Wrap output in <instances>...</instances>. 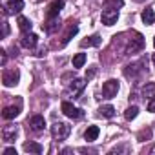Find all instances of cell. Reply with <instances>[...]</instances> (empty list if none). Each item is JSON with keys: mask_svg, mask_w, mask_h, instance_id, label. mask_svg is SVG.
Here are the masks:
<instances>
[{"mask_svg": "<svg viewBox=\"0 0 155 155\" xmlns=\"http://www.w3.org/2000/svg\"><path fill=\"white\" fill-rule=\"evenodd\" d=\"M137 115H139V108H137V106H130V108L124 111V117H126V120H133Z\"/></svg>", "mask_w": 155, "mask_h": 155, "instance_id": "24", "label": "cell"}, {"mask_svg": "<svg viewBox=\"0 0 155 155\" xmlns=\"http://www.w3.org/2000/svg\"><path fill=\"white\" fill-rule=\"evenodd\" d=\"M37 42H38V37L35 35V33H24L22 35V38H20V44L24 46V48H28V49H33L35 46H37Z\"/></svg>", "mask_w": 155, "mask_h": 155, "instance_id": "10", "label": "cell"}, {"mask_svg": "<svg viewBox=\"0 0 155 155\" xmlns=\"http://www.w3.org/2000/svg\"><path fill=\"white\" fill-rule=\"evenodd\" d=\"M101 44V37L99 35H93V37H88L86 40L81 42V48H93V46H99Z\"/></svg>", "mask_w": 155, "mask_h": 155, "instance_id": "19", "label": "cell"}, {"mask_svg": "<svg viewBox=\"0 0 155 155\" xmlns=\"http://www.w3.org/2000/svg\"><path fill=\"white\" fill-rule=\"evenodd\" d=\"M140 18H142V22H144L146 26H151V24L155 22V13H153V9H151V8H146V9L142 11Z\"/></svg>", "mask_w": 155, "mask_h": 155, "instance_id": "15", "label": "cell"}, {"mask_svg": "<svg viewBox=\"0 0 155 155\" xmlns=\"http://www.w3.org/2000/svg\"><path fill=\"white\" fill-rule=\"evenodd\" d=\"M84 81H81V79H75L73 81V84H71V91H73V95H79L82 90H84Z\"/></svg>", "mask_w": 155, "mask_h": 155, "instance_id": "22", "label": "cell"}, {"mask_svg": "<svg viewBox=\"0 0 155 155\" xmlns=\"http://www.w3.org/2000/svg\"><path fill=\"white\" fill-rule=\"evenodd\" d=\"M151 60H153V66H155V53H153V58H151Z\"/></svg>", "mask_w": 155, "mask_h": 155, "instance_id": "32", "label": "cell"}, {"mask_svg": "<svg viewBox=\"0 0 155 155\" xmlns=\"http://www.w3.org/2000/svg\"><path fill=\"white\" fill-rule=\"evenodd\" d=\"M142 48H144V38H142V35H140V33H133V38L130 40L126 53H137V51H140Z\"/></svg>", "mask_w": 155, "mask_h": 155, "instance_id": "5", "label": "cell"}, {"mask_svg": "<svg viewBox=\"0 0 155 155\" xmlns=\"http://www.w3.org/2000/svg\"><path fill=\"white\" fill-rule=\"evenodd\" d=\"M62 8H64V0H55V2H51V4L48 6L46 17H48V18H55V17H58V13L62 11Z\"/></svg>", "mask_w": 155, "mask_h": 155, "instance_id": "9", "label": "cell"}, {"mask_svg": "<svg viewBox=\"0 0 155 155\" xmlns=\"http://www.w3.org/2000/svg\"><path fill=\"white\" fill-rule=\"evenodd\" d=\"M60 28V20H58V17H55V18H48V24L44 26V29L48 31V33H53V31H57Z\"/></svg>", "mask_w": 155, "mask_h": 155, "instance_id": "18", "label": "cell"}, {"mask_svg": "<svg viewBox=\"0 0 155 155\" xmlns=\"http://www.w3.org/2000/svg\"><path fill=\"white\" fill-rule=\"evenodd\" d=\"M6 60H8V57H6V51H2V64H6Z\"/></svg>", "mask_w": 155, "mask_h": 155, "instance_id": "31", "label": "cell"}, {"mask_svg": "<svg viewBox=\"0 0 155 155\" xmlns=\"http://www.w3.org/2000/svg\"><path fill=\"white\" fill-rule=\"evenodd\" d=\"M60 110H62V113H64L66 117H69V119H81V117H82V110L75 108L71 102H62Z\"/></svg>", "mask_w": 155, "mask_h": 155, "instance_id": "4", "label": "cell"}, {"mask_svg": "<svg viewBox=\"0 0 155 155\" xmlns=\"http://www.w3.org/2000/svg\"><path fill=\"white\" fill-rule=\"evenodd\" d=\"M150 135H151V131H150V130H148V131H142V133H140V135H139V139H140V140H142V139H144V137H146V139H150Z\"/></svg>", "mask_w": 155, "mask_h": 155, "instance_id": "29", "label": "cell"}, {"mask_svg": "<svg viewBox=\"0 0 155 155\" xmlns=\"http://www.w3.org/2000/svg\"><path fill=\"white\" fill-rule=\"evenodd\" d=\"M91 77H95V68H91V69L86 73V79H91Z\"/></svg>", "mask_w": 155, "mask_h": 155, "instance_id": "30", "label": "cell"}, {"mask_svg": "<svg viewBox=\"0 0 155 155\" xmlns=\"http://www.w3.org/2000/svg\"><path fill=\"white\" fill-rule=\"evenodd\" d=\"M151 151H153V153H155V148H153V150H151Z\"/></svg>", "mask_w": 155, "mask_h": 155, "instance_id": "35", "label": "cell"}, {"mask_svg": "<svg viewBox=\"0 0 155 155\" xmlns=\"http://www.w3.org/2000/svg\"><path fill=\"white\" fill-rule=\"evenodd\" d=\"M133 2H139V4H140V2H144V0H133Z\"/></svg>", "mask_w": 155, "mask_h": 155, "instance_id": "33", "label": "cell"}, {"mask_svg": "<svg viewBox=\"0 0 155 155\" xmlns=\"http://www.w3.org/2000/svg\"><path fill=\"white\" fill-rule=\"evenodd\" d=\"M124 6V0H104V9H117Z\"/></svg>", "mask_w": 155, "mask_h": 155, "instance_id": "21", "label": "cell"}, {"mask_svg": "<svg viewBox=\"0 0 155 155\" xmlns=\"http://www.w3.org/2000/svg\"><path fill=\"white\" fill-rule=\"evenodd\" d=\"M29 126H31V130L40 131V130H44L46 120H44V117H42V115H33V117L29 119Z\"/></svg>", "mask_w": 155, "mask_h": 155, "instance_id": "12", "label": "cell"}, {"mask_svg": "<svg viewBox=\"0 0 155 155\" xmlns=\"http://www.w3.org/2000/svg\"><path fill=\"white\" fill-rule=\"evenodd\" d=\"M86 64V53H77L73 57V68H82Z\"/></svg>", "mask_w": 155, "mask_h": 155, "instance_id": "23", "label": "cell"}, {"mask_svg": "<svg viewBox=\"0 0 155 155\" xmlns=\"http://www.w3.org/2000/svg\"><path fill=\"white\" fill-rule=\"evenodd\" d=\"M153 91H155V84H148V86L144 88V95L150 97V99H151V93H153Z\"/></svg>", "mask_w": 155, "mask_h": 155, "instance_id": "25", "label": "cell"}, {"mask_svg": "<svg viewBox=\"0 0 155 155\" xmlns=\"http://www.w3.org/2000/svg\"><path fill=\"white\" fill-rule=\"evenodd\" d=\"M8 13L15 15V13H20L24 9V0H8Z\"/></svg>", "mask_w": 155, "mask_h": 155, "instance_id": "11", "label": "cell"}, {"mask_svg": "<svg viewBox=\"0 0 155 155\" xmlns=\"http://www.w3.org/2000/svg\"><path fill=\"white\" fill-rule=\"evenodd\" d=\"M24 151H28V153H37V155H40L42 151H44V148L38 144V142H26L24 144Z\"/></svg>", "mask_w": 155, "mask_h": 155, "instance_id": "16", "label": "cell"}, {"mask_svg": "<svg viewBox=\"0 0 155 155\" xmlns=\"http://www.w3.org/2000/svg\"><path fill=\"white\" fill-rule=\"evenodd\" d=\"M20 108H22V102H20V99L17 101V104H13V106H6L4 108V111H2V117L6 119V120H9V119H15L18 113H20Z\"/></svg>", "mask_w": 155, "mask_h": 155, "instance_id": "8", "label": "cell"}, {"mask_svg": "<svg viewBox=\"0 0 155 155\" xmlns=\"http://www.w3.org/2000/svg\"><path fill=\"white\" fill-rule=\"evenodd\" d=\"M69 131H71V126L66 124V122H55V124L51 126V135H53L55 140H64V139H68Z\"/></svg>", "mask_w": 155, "mask_h": 155, "instance_id": "1", "label": "cell"}, {"mask_svg": "<svg viewBox=\"0 0 155 155\" xmlns=\"http://www.w3.org/2000/svg\"><path fill=\"white\" fill-rule=\"evenodd\" d=\"M17 135H18V128H17L15 124L4 126V130H2V140H4V142H15Z\"/></svg>", "mask_w": 155, "mask_h": 155, "instance_id": "7", "label": "cell"}, {"mask_svg": "<svg viewBox=\"0 0 155 155\" xmlns=\"http://www.w3.org/2000/svg\"><path fill=\"white\" fill-rule=\"evenodd\" d=\"M153 46H155V37H153Z\"/></svg>", "mask_w": 155, "mask_h": 155, "instance_id": "34", "label": "cell"}, {"mask_svg": "<svg viewBox=\"0 0 155 155\" xmlns=\"http://www.w3.org/2000/svg\"><path fill=\"white\" fill-rule=\"evenodd\" d=\"M77 31H79V26H77L75 22H71V24H69V28H68V33L64 35V40H62V44H68V42H69V40H71V38L77 35Z\"/></svg>", "mask_w": 155, "mask_h": 155, "instance_id": "17", "label": "cell"}, {"mask_svg": "<svg viewBox=\"0 0 155 155\" xmlns=\"http://www.w3.org/2000/svg\"><path fill=\"white\" fill-rule=\"evenodd\" d=\"M119 93V82L115 79H110L102 84V95L104 99H113L115 95Z\"/></svg>", "mask_w": 155, "mask_h": 155, "instance_id": "3", "label": "cell"}, {"mask_svg": "<svg viewBox=\"0 0 155 155\" xmlns=\"http://www.w3.org/2000/svg\"><path fill=\"white\" fill-rule=\"evenodd\" d=\"M148 111H153V113H155V99H151V101L148 102Z\"/></svg>", "mask_w": 155, "mask_h": 155, "instance_id": "27", "label": "cell"}, {"mask_svg": "<svg viewBox=\"0 0 155 155\" xmlns=\"http://www.w3.org/2000/svg\"><path fill=\"white\" fill-rule=\"evenodd\" d=\"M17 24H18V28H20V31H22V33H29V31H31V28H33L31 20H29V18H26V17H22V15L17 18Z\"/></svg>", "mask_w": 155, "mask_h": 155, "instance_id": "14", "label": "cell"}, {"mask_svg": "<svg viewBox=\"0 0 155 155\" xmlns=\"http://www.w3.org/2000/svg\"><path fill=\"white\" fill-rule=\"evenodd\" d=\"M2 26H4V33H2V35H4V37H8V35H9V26H8V22L4 20V24H2Z\"/></svg>", "mask_w": 155, "mask_h": 155, "instance_id": "28", "label": "cell"}, {"mask_svg": "<svg viewBox=\"0 0 155 155\" xmlns=\"http://www.w3.org/2000/svg\"><path fill=\"white\" fill-rule=\"evenodd\" d=\"M119 18V9H104L101 15V20L104 26H113Z\"/></svg>", "mask_w": 155, "mask_h": 155, "instance_id": "6", "label": "cell"}, {"mask_svg": "<svg viewBox=\"0 0 155 155\" xmlns=\"http://www.w3.org/2000/svg\"><path fill=\"white\" fill-rule=\"evenodd\" d=\"M4 155H17V150L15 148H6L4 150Z\"/></svg>", "mask_w": 155, "mask_h": 155, "instance_id": "26", "label": "cell"}, {"mask_svg": "<svg viewBox=\"0 0 155 155\" xmlns=\"http://www.w3.org/2000/svg\"><path fill=\"white\" fill-rule=\"evenodd\" d=\"M99 115H101V117L110 119V117H113V115H115V108H113V106H110V104H108V106H101V108H99Z\"/></svg>", "mask_w": 155, "mask_h": 155, "instance_id": "20", "label": "cell"}, {"mask_svg": "<svg viewBox=\"0 0 155 155\" xmlns=\"http://www.w3.org/2000/svg\"><path fill=\"white\" fill-rule=\"evenodd\" d=\"M99 133H101L99 126H88V130L84 131V139H86L88 142H93V140H97Z\"/></svg>", "mask_w": 155, "mask_h": 155, "instance_id": "13", "label": "cell"}, {"mask_svg": "<svg viewBox=\"0 0 155 155\" xmlns=\"http://www.w3.org/2000/svg\"><path fill=\"white\" fill-rule=\"evenodd\" d=\"M20 81V71L17 68H11V69H6L2 73V82L6 88H11V86H17Z\"/></svg>", "mask_w": 155, "mask_h": 155, "instance_id": "2", "label": "cell"}]
</instances>
